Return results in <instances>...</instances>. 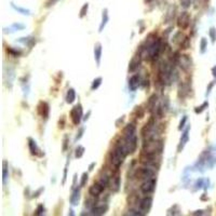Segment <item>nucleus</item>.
I'll list each match as a JSON object with an SVG mask.
<instances>
[{"mask_svg": "<svg viewBox=\"0 0 216 216\" xmlns=\"http://www.w3.org/2000/svg\"><path fill=\"white\" fill-rule=\"evenodd\" d=\"M141 59H143V57H141V53L135 54L133 57H132V59L130 61V63H129V71H130V73H134V71H135L136 69L140 67Z\"/></svg>", "mask_w": 216, "mask_h": 216, "instance_id": "12", "label": "nucleus"}, {"mask_svg": "<svg viewBox=\"0 0 216 216\" xmlns=\"http://www.w3.org/2000/svg\"><path fill=\"white\" fill-rule=\"evenodd\" d=\"M64 124H65V118L63 116V117H62V121H61V120L59 121V129H64V126H65Z\"/></svg>", "mask_w": 216, "mask_h": 216, "instance_id": "49", "label": "nucleus"}, {"mask_svg": "<svg viewBox=\"0 0 216 216\" xmlns=\"http://www.w3.org/2000/svg\"><path fill=\"white\" fill-rule=\"evenodd\" d=\"M187 120H188V117H187V116H184L183 118H182L181 122H179V126H178V130H179V131H182V130L185 128V124H186Z\"/></svg>", "mask_w": 216, "mask_h": 216, "instance_id": "41", "label": "nucleus"}, {"mask_svg": "<svg viewBox=\"0 0 216 216\" xmlns=\"http://www.w3.org/2000/svg\"><path fill=\"white\" fill-rule=\"evenodd\" d=\"M9 177V173H8V163L7 161H3V170H2V182L3 184L7 183V179Z\"/></svg>", "mask_w": 216, "mask_h": 216, "instance_id": "28", "label": "nucleus"}, {"mask_svg": "<svg viewBox=\"0 0 216 216\" xmlns=\"http://www.w3.org/2000/svg\"><path fill=\"white\" fill-rule=\"evenodd\" d=\"M203 211H196L194 213H191V215H202L203 214Z\"/></svg>", "mask_w": 216, "mask_h": 216, "instance_id": "53", "label": "nucleus"}, {"mask_svg": "<svg viewBox=\"0 0 216 216\" xmlns=\"http://www.w3.org/2000/svg\"><path fill=\"white\" fill-rule=\"evenodd\" d=\"M156 185H157V179L156 178H151L148 181H145L143 184L141 185V191L144 194H150L155 191L156 189Z\"/></svg>", "mask_w": 216, "mask_h": 216, "instance_id": "9", "label": "nucleus"}, {"mask_svg": "<svg viewBox=\"0 0 216 216\" xmlns=\"http://www.w3.org/2000/svg\"><path fill=\"white\" fill-rule=\"evenodd\" d=\"M12 27L16 28L18 30H22V29H24V28H25V26L22 25V24H13V25H12Z\"/></svg>", "mask_w": 216, "mask_h": 216, "instance_id": "47", "label": "nucleus"}, {"mask_svg": "<svg viewBox=\"0 0 216 216\" xmlns=\"http://www.w3.org/2000/svg\"><path fill=\"white\" fill-rule=\"evenodd\" d=\"M68 136L67 135H65L64 136V141H63V151H66V149H67V143H68Z\"/></svg>", "mask_w": 216, "mask_h": 216, "instance_id": "46", "label": "nucleus"}, {"mask_svg": "<svg viewBox=\"0 0 216 216\" xmlns=\"http://www.w3.org/2000/svg\"><path fill=\"white\" fill-rule=\"evenodd\" d=\"M124 119H126V116H122L121 118H119L118 120H117V122H116V126H118V128H119V126H120V123H121V124L123 123Z\"/></svg>", "mask_w": 216, "mask_h": 216, "instance_id": "48", "label": "nucleus"}, {"mask_svg": "<svg viewBox=\"0 0 216 216\" xmlns=\"http://www.w3.org/2000/svg\"><path fill=\"white\" fill-rule=\"evenodd\" d=\"M109 179H110V177L108 176L107 174H104V175H100L97 182L100 184H102L104 187H106V186H108V184H109Z\"/></svg>", "mask_w": 216, "mask_h": 216, "instance_id": "30", "label": "nucleus"}, {"mask_svg": "<svg viewBox=\"0 0 216 216\" xmlns=\"http://www.w3.org/2000/svg\"><path fill=\"white\" fill-rule=\"evenodd\" d=\"M134 115L137 119H141L145 116V109L141 106H136L135 109H134Z\"/></svg>", "mask_w": 216, "mask_h": 216, "instance_id": "26", "label": "nucleus"}, {"mask_svg": "<svg viewBox=\"0 0 216 216\" xmlns=\"http://www.w3.org/2000/svg\"><path fill=\"white\" fill-rule=\"evenodd\" d=\"M143 151L151 153H158L161 155L164 149V143L162 140L158 138H151V140H145L143 143Z\"/></svg>", "mask_w": 216, "mask_h": 216, "instance_id": "4", "label": "nucleus"}, {"mask_svg": "<svg viewBox=\"0 0 216 216\" xmlns=\"http://www.w3.org/2000/svg\"><path fill=\"white\" fill-rule=\"evenodd\" d=\"M189 128H187L184 131V133L182 134V137L179 140V143L177 145V152H182V150L184 149V147L186 146V144L188 143L189 141Z\"/></svg>", "mask_w": 216, "mask_h": 216, "instance_id": "18", "label": "nucleus"}, {"mask_svg": "<svg viewBox=\"0 0 216 216\" xmlns=\"http://www.w3.org/2000/svg\"><path fill=\"white\" fill-rule=\"evenodd\" d=\"M117 144H119L122 147V149L124 150V152L128 155H132L135 152L136 148H137V136L136 135H130V136H124L122 135L121 138L117 141Z\"/></svg>", "mask_w": 216, "mask_h": 216, "instance_id": "2", "label": "nucleus"}, {"mask_svg": "<svg viewBox=\"0 0 216 216\" xmlns=\"http://www.w3.org/2000/svg\"><path fill=\"white\" fill-rule=\"evenodd\" d=\"M211 71H212V75L214 78H216V66L212 67V69H211Z\"/></svg>", "mask_w": 216, "mask_h": 216, "instance_id": "51", "label": "nucleus"}, {"mask_svg": "<svg viewBox=\"0 0 216 216\" xmlns=\"http://www.w3.org/2000/svg\"><path fill=\"white\" fill-rule=\"evenodd\" d=\"M90 115H91V111H89L88 115H85V117L83 119H85V120H88V119H89V116H90Z\"/></svg>", "mask_w": 216, "mask_h": 216, "instance_id": "54", "label": "nucleus"}, {"mask_svg": "<svg viewBox=\"0 0 216 216\" xmlns=\"http://www.w3.org/2000/svg\"><path fill=\"white\" fill-rule=\"evenodd\" d=\"M126 157V153L124 152L122 147L119 144H116L114 149L110 151V153H109V161L111 163L112 167H116V169L118 170L119 167H121L122 163H123Z\"/></svg>", "mask_w": 216, "mask_h": 216, "instance_id": "3", "label": "nucleus"}, {"mask_svg": "<svg viewBox=\"0 0 216 216\" xmlns=\"http://www.w3.org/2000/svg\"><path fill=\"white\" fill-rule=\"evenodd\" d=\"M85 147L83 146H80L79 145L78 147L76 148V151H75V157L77 158V159H80L81 157H82L83 155H85Z\"/></svg>", "mask_w": 216, "mask_h": 216, "instance_id": "32", "label": "nucleus"}, {"mask_svg": "<svg viewBox=\"0 0 216 216\" xmlns=\"http://www.w3.org/2000/svg\"><path fill=\"white\" fill-rule=\"evenodd\" d=\"M69 116H70L71 122H73L74 126H78L81 122V119H82V116H83V110L81 104H78L71 108Z\"/></svg>", "mask_w": 216, "mask_h": 216, "instance_id": "7", "label": "nucleus"}, {"mask_svg": "<svg viewBox=\"0 0 216 216\" xmlns=\"http://www.w3.org/2000/svg\"><path fill=\"white\" fill-rule=\"evenodd\" d=\"M28 147H29V151L33 156H42V153H40L41 150L37 146V143L30 137L28 138Z\"/></svg>", "mask_w": 216, "mask_h": 216, "instance_id": "22", "label": "nucleus"}, {"mask_svg": "<svg viewBox=\"0 0 216 216\" xmlns=\"http://www.w3.org/2000/svg\"><path fill=\"white\" fill-rule=\"evenodd\" d=\"M83 132H85V129H83V128H81L80 130H79V132H78V133H77V135H76V138H75V140H76V141H79V140H80L81 137H82V135H83Z\"/></svg>", "mask_w": 216, "mask_h": 216, "instance_id": "45", "label": "nucleus"}, {"mask_svg": "<svg viewBox=\"0 0 216 216\" xmlns=\"http://www.w3.org/2000/svg\"><path fill=\"white\" fill-rule=\"evenodd\" d=\"M95 167V162H92L90 165H89V171H93V167Z\"/></svg>", "mask_w": 216, "mask_h": 216, "instance_id": "52", "label": "nucleus"}, {"mask_svg": "<svg viewBox=\"0 0 216 216\" xmlns=\"http://www.w3.org/2000/svg\"><path fill=\"white\" fill-rule=\"evenodd\" d=\"M120 185H121V181H120V174H119V172L117 171L115 174H112L111 177H110L108 186H109L110 190H111L112 193H118L119 189H120Z\"/></svg>", "mask_w": 216, "mask_h": 216, "instance_id": "11", "label": "nucleus"}, {"mask_svg": "<svg viewBox=\"0 0 216 216\" xmlns=\"http://www.w3.org/2000/svg\"><path fill=\"white\" fill-rule=\"evenodd\" d=\"M158 100H159V97H158V95L156 94V93L150 95V97L148 98V102H147V111L148 112L152 114V112L155 111L156 108H157Z\"/></svg>", "mask_w": 216, "mask_h": 216, "instance_id": "16", "label": "nucleus"}, {"mask_svg": "<svg viewBox=\"0 0 216 216\" xmlns=\"http://www.w3.org/2000/svg\"><path fill=\"white\" fill-rule=\"evenodd\" d=\"M208 107V102H204L202 105H200V106H198V107L194 108V112H196L197 115H198V114H202V112L204 111V110Z\"/></svg>", "mask_w": 216, "mask_h": 216, "instance_id": "34", "label": "nucleus"}, {"mask_svg": "<svg viewBox=\"0 0 216 216\" xmlns=\"http://www.w3.org/2000/svg\"><path fill=\"white\" fill-rule=\"evenodd\" d=\"M102 53H103V48L102 44L100 42L95 43L94 45V59L96 62V65L100 66V59H102Z\"/></svg>", "mask_w": 216, "mask_h": 216, "instance_id": "21", "label": "nucleus"}, {"mask_svg": "<svg viewBox=\"0 0 216 216\" xmlns=\"http://www.w3.org/2000/svg\"><path fill=\"white\" fill-rule=\"evenodd\" d=\"M151 206H152V197L147 196L138 201V208L143 214H147L150 211Z\"/></svg>", "mask_w": 216, "mask_h": 216, "instance_id": "10", "label": "nucleus"}, {"mask_svg": "<svg viewBox=\"0 0 216 216\" xmlns=\"http://www.w3.org/2000/svg\"><path fill=\"white\" fill-rule=\"evenodd\" d=\"M43 213H44V206H43L42 204L38 205V208H37V210H36L35 214L36 215H42Z\"/></svg>", "mask_w": 216, "mask_h": 216, "instance_id": "42", "label": "nucleus"}, {"mask_svg": "<svg viewBox=\"0 0 216 216\" xmlns=\"http://www.w3.org/2000/svg\"><path fill=\"white\" fill-rule=\"evenodd\" d=\"M88 179H89V174L86 172H85L81 176V181H80V187H85L86 183H88Z\"/></svg>", "mask_w": 216, "mask_h": 216, "instance_id": "39", "label": "nucleus"}, {"mask_svg": "<svg viewBox=\"0 0 216 216\" xmlns=\"http://www.w3.org/2000/svg\"><path fill=\"white\" fill-rule=\"evenodd\" d=\"M134 176L137 179H140V181L145 182V181H148V179L155 178L156 172H155V169H151V167H143L136 169Z\"/></svg>", "mask_w": 216, "mask_h": 216, "instance_id": "6", "label": "nucleus"}, {"mask_svg": "<svg viewBox=\"0 0 216 216\" xmlns=\"http://www.w3.org/2000/svg\"><path fill=\"white\" fill-rule=\"evenodd\" d=\"M65 100H66V103H67V104H73V103L76 100V91L74 90L73 88H70L68 91H67L66 97H65Z\"/></svg>", "mask_w": 216, "mask_h": 216, "instance_id": "24", "label": "nucleus"}, {"mask_svg": "<svg viewBox=\"0 0 216 216\" xmlns=\"http://www.w3.org/2000/svg\"><path fill=\"white\" fill-rule=\"evenodd\" d=\"M215 81H211V83L210 85H208V88H206V96H208V94L211 93V91H212V89H213V86L215 85Z\"/></svg>", "mask_w": 216, "mask_h": 216, "instance_id": "44", "label": "nucleus"}, {"mask_svg": "<svg viewBox=\"0 0 216 216\" xmlns=\"http://www.w3.org/2000/svg\"><path fill=\"white\" fill-rule=\"evenodd\" d=\"M88 10H89V3L86 2V3H85V4L82 6V8H81L80 14H79V16H80L81 18H85V16L86 15V13H88Z\"/></svg>", "mask_w": 216, "mask_h": 216, "instance_id": "38", "label": "nucleus"}, {"mask_svg": "<svg viewBox=\"0 0 216 216\" xmlns=\"http://www.w3.org/2000/svg\"><path fill=\"white\" fill-rule=\"evenodd\" d=\"M128 215H135V216H141V215H144L143 213L141 212V211H136V210H129V213Z\"/></svg>", "mask_w": 216, "mask_h": 216, "instance_id": "43", "label": "nucleus"}, {"mask_svg": "<svg viewBox=\"0 0 216 216\" xmlns=\"http://www.w3.org/2000/svg\"><path fill=\"white\" fill-rule=\"evenodd\" d=\"M69 201H70L71 205H74V206L79 204V201H80V189H79V187L73 188L71 194H70V197H69Z\"/></svg>", "mask_w": 216, "mask_h": 216, "instance_id": "19", "label": "nucleus"}, {"mask_svg": "<svg viewBox=\"0 0 216 216\" xmlns=\"http://www.w3.org/2000/svg\"><path fill=\"white\" fill-rule=\"evenodd\" d=\"M161 158L160 155L158 153H151V152H146V151L141 150L140 155V162L144 167H148L151 169L158 170L160 167V163H161Z\"/></svg>", "mask_w": 216, "mask_h": 216, "instance_id": "1", "label": "nucleus"}, {"mask_svg": "<svg viewBox=\"0 0 216 216\" xmlns=\"http://www.w3.org/2000/svg\"><path fill=\"white\" fill-rule=\"evenodd\" d=\"M190 48V39H189V37H185V39L183 40V42L179 44V49L181 50H187Z\"/></svg>", "mask_w": 216, "mask_h": 216, "instance_id": "31", "label": "nucleus"}, {"mask_svg": "<svg viewBox=\"0 0 216 216\" xmlns=\"http://www.w3.org/2000/svg\"><path fill=\"white\" fill-rule=\"evenodd\" d=\"M191 2H193V0H181L179 3H181V6L183 7L184 9H188L189 7L191 6Z\"/></svg>", "mask_w": 216, "mask_h": 216, "instance_id": "40", "label": "nucleus"}, {"mask_svg": "<svg viewBox=\"0 0 216 216\" xmlns=\"http://www.w3.org/2000/svg\"><path fill=\"white\" fill-rule=\"evenodd\" d=\"M7 52H8L10 55H12V56H20V55L22 54L21 50H15V49H13V48H11V47H9L8 49H7Z\"/></svg>", "mask_w": 216, "mask_h": 216, "instance_id": "36", "label": "nucleus"}, {"mask_svg": "<svg viewBox=\"0 0 216 216\" xmlns=\"http://www.w3.org/2000/svg\"><path fill=\"white\" fill-rule=\"evenodd\" d=\"M43 190H44V188H40L38 191H36V193H33V198H37V197H39V196H40V193H41Z\"/></svg>", "mask_w": 216, "mask_h": 216, "instance_id": "50", "label": "nucleus"}, {"mask_svg": "<svg viewBox=\"0 0 216 216\" xmlns=\"http://www.w3.org/2000/svg\"><path fill=\"white\" fill-rule=\"evenodd\" d=\"M208 36H210V39L212 40L213 43H215L216 41V28L215 27H211L208 30Z\"/></svg>", "mask_w": 216, "mask_h": 216, "instance_id": "37", "label": "nucleus"}, {"mask_svg": "<svg viewBox=\"0 0 216 216\" xmlns=\"http://www.w3.org/2000/svg\"><path fill=\"white\" fill-rule=\"evenodd\" d=\"M108 20H109V16H108V10L107 9H104V10H103V14H102V22H100V28H98V32L100 33H102L103 30H104Z\"/></svg>", "mask_w": 216, "mask_h": 216, "instance_id": "23", "label": "nucleus"}, {"mask_svg": "<svg viewBox=\"0 0 216 216\" xmlns=\"http://www.w3.org/2000/svg\"><path fill=\"white\" fill-rule=\"evenodd\" d=\"M185 37H186V36H185L182 32H177V33H174V36H173L172 42L174 43V44H176V45H178V47H179V44L183 42V40L185 39Z\"/></svg>", "mask_w": 216, "mask_h": 216, "instance_id": "25", "label": "nucleus"}, {"mask_svg": "<svg viewBox=\"0 0 216 216\" xmlns=\"http://www.w3.org/2000/svg\"><path fill=\"white\" fill-rule=\"evenodd\" d=\"M189 90H190V86L189 85L185 82H182L181 85H178V91H177V95H178L179 98H185L188 95Z\"/></svg>", "mask_w": 216, "mask_h": 216, "instance_id": "20", "label": "nucleus"}, {"mask_svg": "<svg viewBox=\"0 0 216 216\" xmlns=\"http://www.w3.org/2000/svg\"><path fill=\"white\" fill-rule=\"evenodd\" d=\"M129 90L134 92L138 89V86L141 85V77L138 75H133L131 78L129 79Z\"/></svg>", "mask_w": 216, "mask_h": 216, "instance_id": "17", "label": "nucleus"}, {"mask_svg": "<svg viewBox=\"0 0 216 216\" xmlns=\"http://www.w3.org/2000/svg\"><path fill=\"white\" fill-rule=\"evenodd\" d=\"M11 6H12V8H13L14 10L18 11V13L23 14V15H29V14H30V11L29 10H27V9H24V8H21V7H16L15 4L13 3V2L11 3Z\"/></svg>", "mask_w": 216, "mask_h": 216, "instance_id": "29", "label": "nucleus"}, {"mask_svg": "<svg viewBox=\"0 0 216 216\" xmlns=\"http://www.w3.org/2000/svg\"><path fill=\"white\" fill-rule=\"evenodd\" d=\"M206 49H208V40L206 38H201V41H200V52L202 54L205 53Z\"/></svg>", "mask_w": 216, "mask_h": 216, "instance_id": "33", "label": "nucleus"}, {"mask_svg": "<svg viewBox=\"0 0 216 216\" xmlns=\"http://www.w3.org/2000/svg\"><path fill=\"white\" fill-rule=\"evenodd\" d=\"M37 111H38V114L42 117V118L47 119L48 117H49V114H50L49 104H48L47 102H42V100H41V102H40L39 104H38V106H37Z\"/></svg>", "mask_w": 216, "mask_h": 216, "instance_id": "13", "label": "nucleus"}, {"mask_svg": "<svg viewBox=\"0 0 216 216\" xmlns=\"http://www.w3.org/2000/svg\"><path fill=\"white\" fill-rule=\"evenodd\" d=\"M174 11H175V8H173V7H171V8L169 9V11L167 12V15H165V23H169L170 21L173 20V18H174Z\"/></svg>", "mask_w": 216, "mask_h": 216, "instance_id": "35", "label": "nucleus"}, {"mask_svg": "<svg viewBox=\"0 0 216 216\" xmlns=\"http://www.w3.org/2000/svg\"><path fill=\"white\" fill-rule=\"evenodd\" d=\"M108 211V205L106 203H97L94 204L91 208V212L93 215H104Z\"/></svg>", "mask_w": 216, "mask_h": 216, "instance_id": "14", "label": "nucleus"}, {"mask_svg": "<svg viewBox=\"0 0 216 216\" xmlns=\"http://www.w3.org/2000/svg\"><path fill=\"white\" fill-rule=\"evenodd\" d=\"M189 25H190V14L186 11L182 12L177 18V27L182 30H186Z\"/></svg>", "mask_w": 216, "mask_h": 216, "instance_id": "8", "label": "nucleus"}, {"mask_svg": "<svg viewBox=\"0 0 216 216\" xmlns=\"http://www.w3.org/2000/svg\"><path fill=\"white\" fill-rule=\"evenodd\" d=\"M152 0H145V2H151Z\"/></svg>", "mask_w": 216, "mask_h": 216, "instance_id": "55", "label": "nucleus"}, {"mask_svg": "<svg viewBox=\"0 0 216 216\" xmlns=\"http://www.w3.org/2000/svg\"><path fill=\"white\" fill-rule=\"evenodd\" d=\"M104 189H105V187L97 182V183H94L90 188H89V193L92 197H98L103 191H104Z\"/></svg>", "mask_w": 216, "mask_h": 216, "instance_id": "15", "label": "nucleus"}, {"mask_svg": "<svg viewBox=\"0 0 216 216\" xmlns=\"http://www.w3.org/2000/svg\"><path fill=\"white\" fill-rule=\"evenodd\" d=\"M173 63L177 64L184 71H188L190 67L193 66V61L187 54H178L176 53L173 59Z\"/></svg>", "mask_w": 216, "mask_h": 216, "instance_id": "5", "label": "nucleus"}, {"mask_svg": "<svg viewBox=\"0 0 216 216\" xmlns=\"http://www.w3.org/2000/svg\"><path fill=\"white\" fill-rule=\"evenodd\" d=\"M102 81H103L102 77H97V78H95L94 80H93L92 85H91V90L92 91L97 90V89L100 86V85H102Z\"/></svg>", "mask_w": 216, "mask_h": 216, "instance_id": "27", "label": "nucleus"}]
</instances>
